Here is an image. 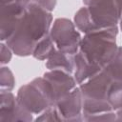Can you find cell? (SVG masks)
Wrapping results in <instances>:
<instances>
[{"instance_id":"8","label":"cell","mask_w":122,"mask_h":122,"mask_svg":"<svg viewBox=\"0 0 122 122\" xmlns=\"http://www.w3.org/2000/svg\"><path fill=\"white\" fill-rule=\"evenodd\" d=\"M0 122H30L32 121V114L28 111L10 92L0 93Z\"/></svg>"},{"instance_id":"13","label":"cell","mask_w":122,"mask_h":122,"mask_svg":"<svg viewBox=\"0 0 122 122\" xmlns=\"http://www.w3.org/2000/svg\"><path fill=\"white\" fill-rule=\"evenodd\" d=\"M55 51L56 46L49 33L36 44L32 52V56L38 60H47Z\"/></svg>"},{"instance_id":"3","label":"cell","mask_w":122,"mask_h":122,"mask_svg":"<svg viewBox=\"0 0 122 122\" xmlns=\"http://www.w3.org/2000/svg\"><path fill=\"white\" fill-rule=\"evenodd\" d=\"M73 21L82 32L90 33L117 27L122 14V0H83Z\"/></svg>"},{"instance_id":"10","label":"cell","mask_w":122,"mask_h":122,"mask_svg":"<svg viewBox=\"0 0 122 122\" xmlns=\"http://www.w3.org/2000/svg\"><path fill=\"white\" fill-rule=\"evenodd\" d=\"M26 8L12 5H1L0 7V40L6 42L16 30L21 22Z\"/></svg>"},{"instance_id":"16","label":"cell","mask_w":122,"mask_h":122,"mask_svg":"<svg viewBox=\"0 0 122 122\" xmlns=\"http://www.w3.org/2000/svg\"><path fill=\"white\" fill-rule=\"evenodd\" d=\"M15 80L11 71L8 67H1L0 70V89L1 92H10L14 88Z\"/></svg>"},{"instance_id":"5","label":"cell","mask_w":122,"mask_h":122,"mask_svg":"<svg viewBox=\"0 0 122 122\" xmlns=\"http://www.w3.org/2000/svg\"><path fill=\"white\" fill-rule=\"evenodd\" d=\"M16 97L33 114H40L53 105L49 86L43 77L35 78L31 82L22 86L18 90Z\"/></svg>"},{"instance_id":"12","label":"cell","mask_w":122,"mask_h":122,"mask_svg":"<svg viewBox=\"0 0 122 122\" xmlns=\"http://www.w3.org/2000/svg\"><path fill=\"white\" fill-rule=\"evenodd\" d=\"M74 56L75 55L73 54H70L56 49V51L47 59L46 67L50 71L59 70L72 73L74 71Z\"/></svg>"},{"instance_id":"9","label":"cell","mask_w":122,"mask_h":122,"mask_svg":"<svg viewBox=\"0 0 122 122\" xmlns=\"http://www.w3.org/2000/svg\"><path fill=\"white\" fill-rule=\"evenodd\" d=\"M54 106L57 108L62 121H83V98L79 87H76Z\"/></svg>"},{"instance_id":"20","label":"cell","mask_w":122,"mask_h":122,"mask_svg":"<svg viewBox=\"0 0 122 122\" xmlns=\"http://www.w3.org/2000/svg\"><path fill=\"white\" fill-rule=\"evenodd\" d=\"M16 4L23 8H27L30 4V0H1V5H12Z\"/></svg>"},{"instance_id":"21","label":"cell","mask_w":122,"mask_h":122,"mask_svg":"<svg viewBox=\"0 0 122 122\" xmlns=\"http://www.w3.org/2000/svg\"><path fill=\"white\" fill-rule=\"evenodd\" d=\"M116 112V121H122V108L115 111Z\"/></svg>"},{"instance_id":"11","label":"cell","mask_w":122,"mask_h":122,"mask_svg":"<svg viewBox=\"0 0 122 122\" xmlns=\"http://www.w3.org/2000/svg\"><path fill=\"white\" fill-rule=\"evenodd\" d=\"M103 70H100L99 68L90 64L85 57L81 54V52L78 51V52L74 56V78L77 84H82L83 82L87 81L88 79L95 76L99 72H101Z\"/></svg>"},{"instance_id":"7","label":"cell","mask_w":122,"mask_h":122,"mask_svg":"<svg viewBox=\"0 0 122 122\" xmlns=\"http://www.w3.org/2000/svg\"><path fill=\"white\" fill-rule=\"evenodd\" d=\"M43 78L49 86L53 105L70 94L76 88L77 84L71 73L59 70H51L45 72Z\"/></svg>"},{"instance_id":"4","label":"cell","mask_w":122,"mask_h":122,"mask_svg":"<svg viewBox=\"0 0 122 122\" xmlns=\"http://www.w3.org/2000/svg\"><path fill=\"white\" fill-rule=\"evenodd\" d=\"M117 33L118 27L86 33L81 40L79 51L90 64L104 70L118 50Z\"/></svg>"},{"instance_id":"2","label":"cell","mask_w":122,"mask_h":122,"mask_svg":"<svg viewBox=\"0 0 122 122\" xmlns=\"http://www.w3.org/2000/svg\"><path fill=\"white\" fill-rule=\"evenodd\" d=\"M111 83V77L103 70L79 85L83 98V121H116V112L107 98Z\"/></svg>"},{"instance_id":"1","label":"cell","mask_w":122,"mask_h":122,"mask_svg":"<svg viewBox=\"0 0 122 122\" xmlns=\"http://www.w3.org/2000/svg\"><path fill=\"white\" fill-rule=\"evenodd\" d=\"M52 15L39 6L30 3L14 33L6 41L13 53L18 56L32 55L36 44L50 33Z\"/></svg>"},{"instance_id":"14","label":"cell","mask_w":122,"mask_h":122,"mask_svg":"<svg viewBox=\"0 0 122 122\" xmlns=\"http://www.w3.org/2000/svg\"><path fill=\"white\" fill-rule=\"evenodd\" d=\"M104 71L111 77L112 81L122 82V47H118L114 57L106 66Z\"/></svg>"},{"instance_id":"6","label":"cell","mask_w":122,"mask_h":122,"mask_svg":"<svg viewBox=\"0 0 122 122\" xmlns=\"http://www.w3.org/2000/svg\"><path fill=\"white\" fill-rule=\"evenodd\" d=\"M50 35L57 50L73 55L78 52L82 37L71 20L67 18L55 19L51 28Z\"/></svg>"},{"instance_id":"17","label":"cell","mask_w":122,"mask_h":122,"mask_svg":"<svg viewBox=\"0 0 122 122\" xmlns=\"http://www.w3.org/2000/svg\"><path fill=\"white\" fill-rule=\"evenodd\" d=\"M35 121H62L60 114L58 112L57 108L52 105L51 107H49L48 109H46L43 112L40 113L39 116H37V118L35 119Z\"/></svg>"},{"instance_id":"18","label":"cell","mask_w":122,"mask_h":122,"mask_svg":"<svg viewBox=\"0 0 122 122\" xmlns=\"http://www.w3.org/2000/svg\"><path fill=\"white\" fill-rule=\"evenodd\" d=\"M0 56H1V60H0V63L1 65H5V64H8L10 59H11V55H12V51L10 50V48L5 44V43H1L0 45Z\"/></svg>"},{"instance_id":"15","label":"cell","mask_w":122,"mask_h":122,"mask_svg":"<svg viewBox=\"0 0 122 122\" xmlns=\"http://www.w3.org/2000/svg\"><path fill=\"white\" fill-rule=\"evenodd\" d=\"M107 98L113 111L122 108V82L112 81L108 90Z\"/></svg>"},{"instance_id":"19","label":"cell","mask_w":122,"mask_h":122,"mask_svg":"<svg viewBox=\"0 0 122 122\" xmlns=\"http://www.w3.org/2000/svg\"><path fill=\"white\" fill-rule=\"evenodd\" d=\"M30 3H33L51 12L54 10L56 6V0H30Z\"/></svg>"},{"instance_id":"22","label":"cell","mask_w":122,"mask_h":122,"mask_svg":"<svg viewBox=\"0 0 122 122\" xmlns=\"http://www.w3.org/2000/svg\"><path fill=\"white\" fill-rule=\"evenodd\" d=\"M119 24H120V29H121V30H122V14H121V18H120Z\"/></svg>"}]
</instances>
